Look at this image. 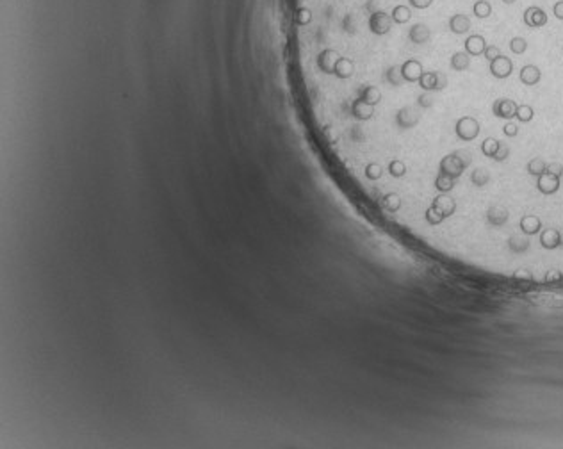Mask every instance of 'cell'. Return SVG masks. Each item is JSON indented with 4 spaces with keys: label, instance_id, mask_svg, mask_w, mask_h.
<instances>
[{
    "label": "cell",
    "instance_id": "obj_1",
    "mask_svg": "<svg viewBox=\"0 0 563 449\" xmlns=\"http://www.w3.org/2000/svg\"><path fill=\"white\" fill-rule=\"evenodd\" d=\"M467 162L464 159H462L458 154H449L446 155L442 160H440V164H438V171L442 175H446V177L449 178H458L462 173H464V169H465Z\"/></svg>",
    "mask_w": 563,
    "mask_h": 449
},
{
    "label": "cell",
    "instance_id": "obj_2",
    "mask_svg": "<svg viewBox=\"0 0 563 449\" xmlns=\"http://www.w3.org/2000/svg\"><path fill=\"white\" fill-rule=\"evenodd\" d=\"M456 136L462 141H474L479 136V123L476 118L472 116H462L455 125Z\"/></svg>",
    "mask_w": 563,
    "mask_h": 449
},
{
    "label": "cell",
    "instance_id": "obj_3",
    "mask_svg": "<svg viewBox=\"0 0 563 449\" xmlns=\"http://www.w3.org/2000/svg\"><path fill=\"white\" fill-rule=\"evenodd\" d=\"M399 68L401 79L403 82H419L421 75L424 73L423 63L417 61V59H406L401 64H396Z\"/></svg>",
    "mask_w": 563,
    "mask_h": 449
},
{
    "label": "cell",
    "instance_id": "obj_4",
    "mask_svg": "<svg viewBox=\"0 0 563 449\" xmlns=\"http://www.w3.org/2000/svg\"><path fill=\"white\" fill-rule=\"evenodd\" d=\"M489 70L496 79H508L513 71V63H512L510 57H506V56L501 54L499 57H496V59L490 61Z\"/></svg>",
    "mask_w": 563,
    "mask_h": 449
},
{
    "label": "cell",
    "instance_id": "obj_5",
    "mask_svg": "<svg viewBox=\"0 0 563 449\" xmlns=\"http://www.w3.org/2000/svg\"><path fill=\"white\" fill-rule=\"evenodd\" d=\"M536 189H538L542 194H547V196L554 194V192L560 189V177L545 169L544 173L536 177Z\"/></svg>",
    "mask_w": 563,
    "mask_h": 449
},
{
    "label": "cell",
    "instance_id": "obj_6",
    "mask_svg": "<svg viewBox=\"0 0 563 449\" xmlns=\"http://www.w3.org/2000/svg\"><path fill=\"white\" fill-rule=\"evenodd\" d=\"M433 209V211L437 212L442 220H446V218H449L451 214H455L456 211V203L453 198L446 196V192H440L437 198H433L431 205H430Z\"/></svg>",
    "mask_w": 563,
    "mask_h": 449
},
{
    "label": "cell",
    "instance_id": "obj_7",
    "mask_svg": "<svg viewBox=\"0 0 563 449\" xmlns=\"http://www.w3.org/2000/svg\"><path fill=\"white\" fill-rule=\"evenodd\" d=\"M524 24L531 29H540L547 24V14L542 7L538 5H530L526 11H524Z\"/></svg>",
    "mask_w": 563,
    "mask_h": 449
},
{
    "label": "cell",
    "instance_id": "obj_8",
    "mask_svg": "<svg viewBox=\"0 0 563 449\" xmlns=\"http://www.w3.org/2000/svg\"><path fill=\"white\" fill-rule=\"evenodd\" d=\"M515 111H517V103L510 98H499L496 100L492 105L494 116L503 118V120H512V118H515Z\"/></svg>",
    "mask_w": 563,
    "mask_h": 449
},
{
    "label": "cell",
    "instance_id": "obj_9",
    "mask_svg": "<svg viewBox=\"0 0 563 449\" xmlns=\"http://www.w3.org/2000/svg\"><path fill=\"white\" fill-rule=\"evenodd\" d=\"M387 13L391 14L392 24L394 25H406L410 24V20H412V7H410L408 4H396L394 7H392L391 11H387ZM394 25H392V29H394Z\"/></svg>",
    "mask_w": 563,
    "mask_h": 449
},
{
    "label": "cell",
    "instance_id": "obj_10",
    "mask_svg": "<svg viewBox=\"0 0 563 449\" xmlns=\"http://www.w3.org/2000/svg\"><path fill=\"white\" fill-rule=\"evenodd\" d=\"M408 39L414 45H426L431 39V31L426 24H414L408 29Z\"/></svg>",
    "mask_w": 563,
    "mask_h": 449
},
{
    "label": "cell",
    "instance_id": "obj_11",
    "mask_svg": "<svg viewBox=\"0 0 563 449\" xmlns=\"http://www.w3.org/2000/svg\"><path fill=\"white\" fill-rule=\"evenodd\" d=\"M540 246L545 250H556L562 246V234L558 228H545L540 232Z\"/></svg>",
    "mask_w": 563,
    "mask_h": 449
},
{
    "label": "cell",
    "instance_id": "obj_12",
    "mask_svg": "<svg viewBox=\"0 0 563 449\" xmlns=\"http://www.w3.org/2000/svg\"><path fill=\"white\" fill-rule=\"evenodd\" d=\"M465 52L470 57H478L483 56L485 48H487V39H485L481 34H472L465 39Z\"/></svg>",
    "mask_w": 563,
    "mask_h": 449
},
{
    "label": "cell",
    "instance_id": "obj_13",
    "mask_svg": "<svg viewBox=\"0 0 563 449\" xmlns=\"http://www.w3.org/2000/svg\"><path fill=\"white\" fill-rule=\"evenodd\" d=\"M519 228L526 235H536L542 232V221H540L538 216L526 214V216H522L521 221H519Z\"/></svg>",
    "mask_w": 563,
    "mask_h": 449
},
{
    "label": "cell",
    "instance_id": "obj_14",
    "mask_svg": "<svg viewBox=\"0 0 563 449\" xmlns=\"http://www.w3.org/2000/svg\"><path fill=\"white\" fill-rule=\"evenodd\" d=\"M519 79L524 86H536L542 79V71H540L538 66L535 64H526L522 66L521 73H519Z\"/></svg>",
    "mask_w": 563,
    "mask_h": 449
},
{
    "label": "cell",
    "instance_id": "obj_15",
    "mask_svg": "<svg viewBox=\"0 0 563 449\" xmlns=\"http://www.w3.org/2000/svg\"><path fill=\"white\" fill-rule=\"evenodd\" d=\"M449 29H451L453 34H458V36H462V34H467L470 29V20L467 14L464 13H456L453 14L451 18H449Z\"/></svg>",
    "mask_w": 563,
    "mask_h": 449
},
{
    "label": "cell",
    "instance_id": "obj_16",
    "mask_svg": "<svg viewBox=\"0 0 563 449\" xmlns=\"http://www.w3.org/2000/svg\"><path fill=\"white\" fill-rule=\"evenodd\" d=\"M380 203H382L383 211L394 214V212H397L401 209V196L396 191H389V192H385V194L382 196Z\"/></svg>",
    "mask_w": 563,
    "mask_h": 449
},
{
    "label": "cell",
    "instance_id": "obj_17",
    "mask_svg": "<svg viewBox=\"0 0 563 449\" xmlns=\"http://www.w3.org/2000/svg\"><path fill=\"white\" fill-rule=\"evenodd\" d=\"M487 220H489L490 224H494V226H501V224L506 223L508 220V211L504 209V207H490L489 212H487Z\"/></svg>",
    "mask_w": 563,
    "mask_h": 449
},
{
    "label": "cell",
    "instance_id": "obj_18",
    "mask_svg": "<svg viewBox=\"0 0 563 449\" xmlns=\"http://www.w3.org/2000/svg\"><path fill=\"white\" fill-rule=\"evenodd\" d=\"M470 66V56L467 52H456L451 57V68L456 71H465Z\"/></svg>",
    "mask_w": 563,
    "mask_h": 449
},
{
    "label": "cell",
    "instance_id": "obj_19",
    "mask_svg": "<svg viewBox=\"0 0 563 449\" xmlns=\"http://www.w3.org/2000/svg\"><path fill=\"white\" fill-rule=\"evenodd\" d=\"M385 171L391 175L392 178H401V177H405V173H406V164L401 159H391L389 162H387Z\"/></svg>",
    "mask_w": 563,
    "mask_h": 449
},
{
    "label": "cell",
    "instance_id": "obj_20",
    "mask_svg": "<svg viewBox=\"0 0 563 449\" xmlns=\"http://www.w3.org/2000/svg\"><path fill=\"white\" fill-rule=\"evenodd\" d=\"M417 84L421 86V89L423 91H435V86H437V71H424L423 75H421V79Z\"/></svg>",
    "mask_w": 563,
    "mask_h": 449
},
{
    "label": "cell",
    "instance_id": "obj_21",
    "mask_svg": "<svg viewBox=\"0 0 563 449\" xmlns=\"http://www.w3.org/2000/svg\"><path fill=\"white\" fill-rule=\"evenodd\" d=\"M499 146H501V141H497L496 137H487V139L481 143V154H483L485 157L494 159V155H496V152L499 150Z\"/></svg>",
    "mask_w": 563,
    "mask_h": 449
},
{
    "label": "cell",
    "instance_id": "obj_22",
    "mask_svg": "<svg viewBox=\"0 0 563 449\" xmlns=\"http://www.w3.org/2000/svg\"><path fill=\"white\" fill-rule=\"evenodd\" d=\"M472 13H474L476 18H489L490 14H492V5H490V2H487V0H478V2H474V5H472Z\"/></svg>",
    "mask_w": 563,
    "mask_h": 449
},
{
    "label": "cell",
    "instance_id": "obj_23",
    "mask_svg": "<svg viewBox=\"0 0 563 449\" xmlns=\"http://www.w3.org/2000/svg\"><path fill=\"white\" fill-rule=\"evenodd\" d=\"M470 182L474 184L476 187H485L490 182V173L485 168H476L470 175Z\"/></svg>",
    "mask_w": 563,
    "mask_h": 449
},
{
    "label": "cell",
    "instance_id": "obj_24",
    "mask_svg": "<svg viewBox=\"0 0 563 449\" xmlns=\"http://www.w3.org/2000/svg\"><path fill=\"white\" fill-rule=\"evenodd\" d=\"M533 116H535V111H533V107L531 105H528V103H522V105H517V111H515V118L519 120L521 123H530L531 120H533Z\"/></svg>",
    "mask_w": 563,
    "mask_h": 449
},
{
    "label": "cell",
    "instance_id": "obj_25",
    "mask_svg": "<svg viewBox=\"0 0 563 449\" xmlns=\"http://www.w3.org/2000/svg\"><path fill=\"white\" fill-rule=\"evenodd\" d=\"M528 173L533 175V177H538V175H542L547 169V164H545L544 159H540V157H535V159H531L530 162H528L526 166Z\"/></svg>",
    "mask_w": 563,
    "mask_h": 449
},
{
    "label": "cell",
    "instance_id": "obj_26",
    "mask_svg": "<svg viewBox=\"0 0 563 449\" xmlns=\"http://www.w3.org/2000/svg\"><path fill=\"white\" fill-rule=\"evenodd\" d=\"M435 187H437L440 192H449L455 187V178H449L446 177V175H438L437 178H435Z\"/></svg>",
    "mask_w": 563,
    "mask_h": 449
},
{
    "label": "cell",
    "instance_id": "obj_27",
    "mask_svg": "<svg viewBox=\"0 0 563 449\" xmlns=\"http://www.w3.org/2000/svg\"><path fill=\"white\" fill-rule=\"evenodd\" d=\"M510 50H512L515 56H521V54H524V52L528 50V41L521 36L512 37V41H510Z\"/></svg>",
    "mask_w": 563,
    "mask_h": 449
},
{
    "label": "cell",
    "instance_id": "obj_28",
    "mask_svg": "<svg viewBox=\"0 0 563 449\" xmlns=\"http://www.w3.org/2000/svg\"><path fill=\"white\" fill-rule=\"evenodd\" d=\"M508 157H510V146L504 145V143H501L499 150L496 152V155H494V160H497V162H503V160L508 159Z\"/></svg>",
    "mask_w": 563,
    "mask_h": 449
},
{
    "label": "cell",
    "instance_id": "obj_29",
    "mask_svg": "<svg viewBox=\"0 0 563 449\" xmlns=\"http://www.w3.org/2000/svg\"><path fill=\"white\" fill-rule=\"evenodd\" d=\"M547 284H562L563 282V273L558 271V269H553V271H547L544 278Z\"/></svg>",
    "mask_w": 563,
    "mask_h": 449
},
{
    "label": "cell",
    "instance_id": "obj_30",
    "mask_svg": "<svg viewBox=\"0 0 563 449\" xmlns=\"http://www.w3.org/2000/svg\"><path fill=\"white\" fill-rule=\"evenodd\" d=\"M483 56H485V59L490 63L492 59H496V57L501 56V50H499L496 45H487V48H485V52H483Z\"/></svg>",
    "mask_w": 563,
    "mask_h": 449
},
{
    "label": "cell",
    "instance_id": "obj_31",
    "mask_svg": "<svg viewBox=\"0 0 563 449\" xmlns=\"http://www.w3.org/2000/svg\"><path fill=\"white\" fill-rule=\"evenodd\" d=\"M503 134L506 137H515L517 134H519V127H517L512 120H508V123L503 127Z\"/></svg>",
    "mask_w": 563,
    "mask_h": 449
},
{
    "label": "cell",
    "instance_id": "obj_32",
    "mask_svg": "<svg viewBox=\"0 0 563 449\" xmlns=\"http://www.w3.org/2000/svg\"><path fill=\"white\" fill-rule=\"evenodd\" d=\"M433 4V0H408V5L412 9H428Z\"/></svg>",
    "mask_w": 563,
    "mask_h": 449
},
{
    "label": "cell",
    "instance_id": "obj_33",
    "mask_svg": "<svg viewBox=\"0 0 563 449\" xmlns=\"http://www.w3.org/2000/svg\"><path fill=\"white\" fill-rule=\"evenodd\" d=\"M426 221H428L430 224H440L444 220L437 214V212L433 211L431 207H428V211H426Z\"/></svg>",
    "mask_w": 563,
    "mask_h": 449
},
{
    "label": "cell",
    "instance_id": "obj_34",
    "mask_svg": "<svg viewBox=\"0 0 563 449\" xmlns=\"http://www.w3.org/2000/svg\"><path fill=\"white\" fill-rule=\"evenodd\" d=\"M447 86V75L444 71H437V86H435V91H442Z\"/></svg>",
    "mask_w": 563,
    "mask_h": 449
},
{
    "label": "cell",
    "instance_id": "obj_35",
    "mask_svg": "<svg viewBox=\"0 0 563 449\" xmlns=\"http://www.w3.org/2000/svg\"><path fill=\"white\" fill-rule=\"evenodd\" d=\"M547 171H551V173L562 177V175H563V166L560 162H551V164H547Z\"/></svg>",
    "mask_w": 563,
    "mask_h": 449
},
{
    "label": "cell",
    "instance_id": "obj_36",
    "mask_svg": "<svg viewBox=\"0 0 563 449\" xmlns=\"http://www.w3.org/2000/svg\"><path fill=\"white\" fill-rule=\"evenodd\" d=\"M553 14L558 20H563V0H558V2L553 5Z\"/></svg>",
    "mask_w": 563,
    "mask_h": 449
},
{
    "label": "cell",
    "instance_id": "obj_37",
    "mask_svg": "<svg viewBox=\"0 0 563 449\" xmlns=\"http://www.w3.org/2000/svg\"><path fill=\"white\" fill-rule=\"evenodd\" d=\"M515 278H521V280H531L533 275H531L528 269H519V271L515 273Z\"/></svg>",
    "mask_w": 563,
    "mask_h": 449
},
{
    "label": "cell",
    "instance_id": "obj_38",
    "mask_svg": "<svg viewBox=\"0 0 563 449\" xmlns=\"http://www.w3.org/2000/svg\"><path fill=\"white\" fill-rule=\"evenodd\" d=\"M504 4H513V2H515V0H503Z\"/></svg>",
    "mask_w": 563,
    "mask_h": 449
},
{
    "label": "cell",
    "instance_id": "obj_39",
    "mask_svg": "<svg viewBox=\"0 0 563 449\" xmlns=\"http://www.w3.org/2000/svg\"><path fill=\"white\" fill-rule=\"evenodd\" d=\"M560 234H562V246H563V232H560Z\"/></svg>",
    "mask_w": 563,
    "mask_h": 449
}]
</instances>
